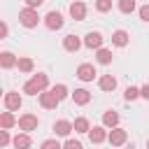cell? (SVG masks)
Masks as SVG:
<instances>
[{"mask_svg": "<svg viewBox=\"0 0 149 149\" xmlns=\"http://www.w3.org/2000/svg\"><path fill=\"white\" fill-rule=\"evenodd\" d=\"M54 133H56L58 137H68V135L72 133V123L65 121V119H58V121L54 123Z\"/></svg>", "mask_w": 149, "mask_h": 149, "instance_id": "12", "label": "cell"}, {"mask_svg": "<svg viewBox=\"0 0 149 149\" xmlns=\"http://www.w3.org/2000/svg\"><path fill=\"white\" fill-rule=\"evenodd\" d=\"M128 42H130V35L126 30H114L112 33V44L114 47H126Z\"/></svg>", "mask_w": 149, "mask_h": 149, "instance_id": "16", "label": "cell"}, {"mask_svg": "<svg viewBox=\"0 0 149 149\" xmlns=\"http://www.w3.org/2000/svg\"><path fill=\"white\" fill-rule=\"evenodd\" d=\"M40 149H63V147H61V142H58V140H44Z\"/></svg>", "mask_w": 149, "mask_h": 149, "instance_id": "28", "label": "cell"}, {"mask_svg": "<svg viewBox=\"0 0 149 149\" xmlns=\"http://www.w3.org/2000/svg\"><path fill=\"white\" fill-rule=\"evenodd\" d=\"M12 142V137H9V133L7 130H0V147H7Z\"/></svg>", "mask_w": 149, "mask_h": 149, "instance_id": "30", "label": "cell"}, {"mask_svg": "<svg viewBox=\"0 0 149 149\" xmlns=\"http://www.w3.org/2000/svg\"><path fill=\"white\" fill-rule=\"evenodd\" d=\"M44 23H47V28H49V30H61L65 21H63V14L54 9V12H49V14L44 16Z\"/></svg>", "mask_w": 149, "mask_h": 149, "instance_id": "7", "label": "cell"}, {"mask_svg": "<svg viewBox=\"0 0 149 149\" xmlns=\"http://www.w3.org/2000/svg\"><path fill=\"white\" fill-rule=\"evenodd\" d=\"M70 16L74 21H84L86 19V5L84 2H72L70 5Z\"/></svg>", "mask_w": 149, "mask_h": 149, "instance_id": "13", "label": "cell"}, {"mask_svg": "<svg viewBox=\"0 0 149 149\" xmlns=\"http://www.w3.org/2000/svg\"><path fill=\"white\" fill-rule=\"evenodd\" d=\"M102 40H105V37H102L98 30H91V33H86V37H84V44H86L88 49H95V51H98V49H102Z\"/></svg>", "mask_w": 149, "mask_h": 149, "instance_id": "8", "label": "cell"}, {"mask_svg": "<svg viewBox=\"0 0 149 149\" xmlns=\"http://www.w3.org/2000/svg\"><path fill=\"white\" fill-rule=\"evenodd\" d=\"M95 9L98 12H109L112 9V0H98L95 2Z\"/></svg>", "mask_w": 149, "mask_h": 149, "instance_id": "27", "label": "cell"}, {"mask_svg": "<svg viewBox=\"0 0 149 149\" xmlns=\"http://www.w3.org/2000/svg\"><path fill=\"white\" fill-rule=\"evenodd\" d=\"M95 61H98L100 65H109V63H112V51H109V49H98V51H95Z\"/></svg>", "mask_w": 149, "mask_h": 149, "instance_id": "22", "label": "cell"}, {"mask_svg": "<svg viewBox=\"0 0 149 149\" xmlns=\"http://www.w3.org/2000/svg\"><path fill=\"white\" fill-rule=\"evenodd\" d=\"M7 33H9L7 23H5V21H0V40H5V37H7Z\"/></svg>", "mask_w": 149, "mask_h": 149, "instance_id": "33", "label": "cell"}, {"mask_svg": "<svg viewBox=\"0 0 149 149\" xmlns=\"http://www.w3.org/2000/svg\"><path fill=\"white\" fill-rule=\"evenodd\" d=\"M51 93H54V95L58 98V102H61V100H65V98L70 95V93H68V86H65V84H56V86L51 88Z\"/></svg>", "mask_w": 149, "mask_h": 149, "instance_id": "24", "label": "cell"}, {"mask_svg": "<svg viewBox=\"0 0 149 149\" xmlns=\"http://www.w3.org/2000/svg\"><path fill=\"white\" fill-rule=\"evenodd\" d=\"M63 149H84V147H81V142H79V140H65Z\"/></svg>", "mask_w": 149, "mask_h": 149, "instance_id": "29", "label": "cell"}, {"mask_svg": "<svg viewBox=\"0 0 149 149\" xmlns=\"http://www.w3.org/2000/svg\"><path fill=\"white\" fill-rule=\"evenodd\" d=\"M0 95H2V88H0Z\"/></svg>", "mask_w": 149, "mask_h": 149, "instance_id": "36", "label": "cell"}, {"mask_svg": "<svg viewBox=\"0 0 149 149\" xmlns=\"http://www.w3.org/2000/svg\"><path fill=\"white\" fill-rule=\"evenodd\" d=\"M16 123H19V128H21L23 133H30V130H35V128H37L40 119H37L35 114H30V112H28V114H21Z\"/></svg>", "mask_w": 149, "mask_h": 149, "instance_id": "4", "label": "cell"}, {"mask_svg": "<svg viewBox=\"0 0 149 149\" xmlns=\"http://www.w3.org/2000/svg\"><path fill=\"white\" fill-rule=\"evenodd\" d=\"M19 21H21V26H26V28H35V26L40 23V14H37L35 9L23 7V9L19 12Z\"/></svg>", "mask_w": 149, "mask_h": 149, "instance_id": "2", "label": "cell"}, {"mask_svg": "<svg viewBox=\"0 0 149 149\" xmlns=\"http://www.w3.org/2000/svg\"><path fill=\"white\" fill-rule=\"evenodd\" d=\"M79 47H81V40H79L77 35H65V37H63V49H65V51L74 54V51H79Z\"/></svg>", "mask_w": 149, "mask_h": 149, "instance_id": "11", "label": "cell"}, {"mask_svg": "<svg viewBox=\"0 0 149 149\" xmlns=\"http://www.w3.org/2000/svg\"><path fill=\"white\" fill-rule=\"evenodd\" d=\"M88 140H91L93 144L105 142V140H107V128H105V126H93V128L88 130Z\"/></svg>", "mask_w": 149, "mask_h": 149, "instance_id": "9", "label": "cell"}, {"mask_svg": "<svg viewBox=\"0 0 149 149\" xmlns=\"http://www.w3.org/2000/svg\"><path fill=\"white\" fill-rule=\"evenodd\" d=\"M126 140H128V133H126L123 128H119V126L107 133V142H109L112 147H121V144H126Z\"/></svg>", "mask_w": 149, "mask_h": 149, "instance_id": "5", "label": "cell"}, {"mask_svg": "<svg viewBox=\"0 0 149 149\" xmlns=\"http://www.w3.org/2000/svg\"><path fill=\"white\" fill-rule=\"evenodd\" d=\"M72 130H74V133H88V130H91V123H88V119H86V116H79V119H74V123H72Z\"/></svg>", "mask_w": 149, "mask_h": 149, "instance_id": "21", "label": "cell"}, {"mask_svg": "<svg viewBox=\"0 0 149 149\" xmlns=\"http://www.w3.org/2000/svg\"><path fill=\"white\" fill-rule=\"evenodd\" d=\"M140 98H144V100H149V84H144V86L140 88Z\"/></svg>", "mask_w": 149, "mask_h": 149, "instance_id": "34", "label": "cell"}, {"mask_svg": "<svg viewBox=\"0 0 149 149\" xmlns=\"http://www.w3.org/2000/svg\"><path fill=\"white\" fill-rule=\"evenodd\" d=\"M16 65H19V70H21V72H33V68H35L33 58H28V56H21V58H16Z\"/></svg>", "mask_w": 149, "mask_h": 149, "instance_id": "23", "label": "cell"}, {"mask_svg": "<svg viewBox=\"0 0 149 149\" xmlns=\"http://www.w3.org/2000/svg\"><path fill=\"white\" fill-rule=\"evenodd\" d=\"M14 65H16V56L12 51H0V68L2 70H9Z\"/></svg>", "mask_w": 149, "mask_h": 149, "instance_id": "17", "label": "cell"}, {"mask_svg": "<svg viewBox=\"0 0 149 149\" xmlns=\"http://www.w3.org/2000/svg\"><path fill=\"white\" fill-rule=\"evenodd\" d=\"M70 95H72L74 105H88V102H91V93H88L86 88H74Z\"/></svg>", "mask_w": 149, "mask_h": 149, "instance_id": "14", "label": "cell"}, {"mask_svg": "<svg viewBox=\"0 0 149 149\" xmlns=\"http://www.w3.org/2000/svg\"><path fill=\"white\" fill-rule=\"evenodd\" d=\"M16 126V116L12 112H2L0 114V130H7V128H14Z\"/></svg>", "mask_w": 149, "mask_h": 149, "instance_id": "19", "label": "cell"}, {"mask_svg": "<svg viewBox=\"0 0 149 149\" xmlns=\"http://www.w3.org/2000/svg\"><path fill=\"white\" fill-rule=\"evenodd\" d=\"M95 65L93 63H81L79 68H77V79H81V81H93L95 79Z\"/></svg>", "mask_w": 149, "mask_h": 149, "instance_id": "6", "label": "cell"}, {"mask_svg": "<svg viewBox=\"0 0 149 149\" xmlns=\"http://www.w3.org/2000/svg\"><path fill=\"white\" fill-rule=\"evenodd\" d=\"M102 126H105V128H116V126H119V114L112 112V109L105 112V114H102Z\"/></svg>", "mask_w": 149, "mask_h": 149, "instance_id": "20", "label": "cell"}, {"mask_svg": "<svg viewBox=\"0 0 149 149\" xmlns=\"http://www.w3.org/2000/svg\"><path fill=\"white\" fill-rule=\"evenodd\" d=\"M123 98H126L128 102H130V100H137V98H140V88H137V86H128L126 93H123Z\"/></svg>", "mask_w": 149, "mask_h": 149, "instance_id": "26", "label": "cell"}, {"mask_svg": "<svg viewBox=\"0 0 149 149\" xmlns=\"http://www.w3.org/2000/svg\"><path fill=\"white\" fill-rule=\"evenodd\" d=\"M40 105H42L44 109H56V107H58V98H56L51 91H44V93H40Z\"/></svg>", "mask_w": 149, "mask_h": 149, "instance_id": "10", "label": "cell"}, {"mask_svg": "<svg viewBox=\"0 0 149 149\" xmlns=\"http://www.w3.org/2000/svg\"><path fill=\"white\" fill-rule=\"evenodd\" d=\"M40 5H42V0H26V7H28V9H35V12H37Z\"/></svg>", "mask_w": 149, "mask_h": 149, "instance_id": "32", "label": "cell"}, {"mask_svg": "<svg viewBox=\"0 0 149 149\" xmlns=\"http://www.w3.org/2000/svg\"><path fill=\"white\" fill-rule=\"evenodd\" d=\"M21 102H23V98H21V93L19 91H9V93H5V107H7V112H19L21 109Z\"/></svg>", "mask_w": 149, "mask_h": 149, "instance_id": "3", "label": "cell"}, {"mask_svg": "<svg viewBox=\"0 0 149 149\" xmlns=\"http://www.w3.org/2000/svg\"><path fill=\"white\" fill-rule=\"evenodd\" d=\"M12 144H14L16 149H30L33 140H30V135H28V133H19V135H14V137H12Z\"/></svg>", "mask_w": 149, "mask_h": 149, "instance_id": "15", "label": "cell"}, {"mask_svg": "<svg viewBox=\"0 0 149 149\" xmlns=\"http://www.w3.org/2000/svg\"><path fill=\"white\" fill-rule=\"evenodd\" d=\"M98 86H100V91H114L116 88V79L112 74H102L98 79Z\"/></svg>", "mask_w": 149, "mask_h": 149, "instance_id": "18", "label": "cell"}, {"mask_svg": "<svg viewBox=\"0 0 149 149\" xmlns=\"http://www.w3.org/2000/svg\"><path fill=\"white\" fill-rule=\"evenodd\" d=\"M119 9H121L123 14H130V12L135 9V0H119Z\"/></svg>", "mask_w": 149, "mask_h": 149, "instance_id": "25", "label": "cell"}, {"mask_svg": "<svg viewBox=\"0 0 149 149\" xmlns=\"http://www.w3.org/2000/svg\"><path fill=\"white\" fill-rule=\"evenodd\" d=\"M147 149H149V140H147Z\"/></svg>", "mask_w": 149, "mask_h": 149, "instance_id": "35", "label": "cell"}, {"mask_svg": "<svg viewBox=\"0 0 149 149\" xmlns=\"http://www.w3.org/2000/svg\"><path fill=\"white\" fill-rule=\"evenodd\" d=\"M140 19L142 21H149V5H142L140 7Z\"/></svg>", "mask_w": 149, "mask_h": 149, "instance_id": "31", "label": "cell"}, {"mask_svg": "<svg viewBox=\"0 0 149 149\" xmlns=\"http://www.w3.org/2000/svg\"><path fill=\"white\" fill-rule=\"evenodd\" d=\"M47 86H49V77H47L44 72H37V74H33V77L23 84V93H28V95H37V93H44Z\"/></svg>", "mask_w": 149, "mask_h": 149, "instance_id": "1", "label": "cell"}]
</instances>
